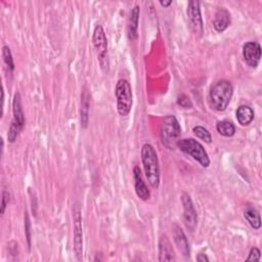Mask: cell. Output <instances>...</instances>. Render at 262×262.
<instances>
[{
    "label": "cell",
    "instance_id": "cell-16",
    "mask_svg": "<svg viewBox=\"0 0 262 262\" xmlns=\"http://www.w3.org/2000/svg\"><path fill=\"white\" fill-rule=\"evenodd\" d=\"M13 111H14V120L16 123H18L22 128L25 126V115L22 107V99L21 94L17 92L14 97L13 101Z\"/></svg>",
    "mask_w": 262,
    "mask_h": 262
},
{
    "label": "cell",
    "instance_id": "cell-10",
    "mask_svg": "<svg viewBox=\"0 0 262 262\" xmlns=\"http://www.w3.org/2000/svg\"><path fill=\"white\" fill-rule=\"evenodd\" d=\"M243 57L246 64L251 68H257L261 59V46L258 42H247L243 46Z\"/></svg>",
    "mask_w": 262,
    "mask_h": 262
},
{
    "label": "cell",
    "instance_id": "cell-9",
    "mask_svg": "<svg viewBox=\"0 0 262 262\" xmlns=\"http://www.w3.org/2000/svg\"><path fill=\"white\" fill-rule=\"evenodd\" d=\"M74 251L77 257V260H82L83 256V233H82V224H81V212L80 209H74Z\"/></svg>",
    "mask_w": 262,
    "mask_h": 262
},
{
    "label": "cell",
    "instance_id": "cell-3",
    "mask_svg": "<svg viewBox=\"0 0 262 262\" xmlns=\"http://www.w3.org/2000/svg\"><path fill=\"white\" fill-rule=\"evenodd\" d=\"M180 135L181 128L178 120L174 116L165 117L160 128V137L164 146L168 149H174L177 147Z\"/></svg>",
    "mask_w": 262,
    "mask_h": 262
},
{
    "label": "cell",
    "instance_id": "cell-29",
    "mask_svg": "<svg viewBox=\"0 0 262 262\" xmlns=\"http://www.w3.org/2000/svg\"><path fill=\"white\" fill-rule=\"evenodd\" d=\"M160 5L163 8H168L172 5V2H171V0H169V2H160Z\"/></svg>",
    "mask_w": 262,
    "mask_h": 262
},
{
    "label": "cell",
    "instance_id": "cell-7",
    "mask_svg": "<svg viewBox=\"0 0 262 262\" xmlns=\"http://www.w3.org/2000/svg\"><path fill=\"white\" fill-rule=\"evenodd\" d=\"M181 203L183 207L184 224L190 232H194L198 224V214L195 209L193 200L188 193H182Z\"/></svg>",
    "mask_w": 262,
    "mask_h": 262
},
{
    "label": "cell",
    "instance_id": "cell-19",
    "mask_svg": "<svg viewBox=\"0 0 262 262\" xmlns=\"http://www.w3.org/2000/svg\"><path fill=\"white\" fill-rule=\"evenodd\" d=\"M244 216L247 219V221L249 222V224L254 229V230H259L261 228V218H260V214L258 213L257 210H255L254 208H247L245 212H244Z\"/></svg>",
    "mask_w": 262,
    "mask_h": 262
},
{
    "label": "cell",
    "instance_id": "cell-24",
    "mask_svg": "<svg viewBox=\"0 0 262 262\" xmlns=\"http://www.w3.org/2000/svg\"><path fill=\"white\" fill-rule=\"evenodd\" d=\"M177 103H178V106H180L183 109H190L193 107V103H192L190 97L185 94H181L178 96Z\"/></svg>",
    "mask_w": 262,
    "mask_h": 262
},
{
    "label": "cell",
    "instance_id": "cell-28",
    "mask_svg": "<svg viewBox=\"0 0 262 262\" xmlns=\"http://www.w3.org/2000/svg\"><path fill=\"white\" fill-rule=\"evenodd\" d=\"M197 261H200V262H208L209 261V258L207 255L205 254H199L197 256Z\"/></svg>",
    "mask_w": 262,
    "mask_h": 262
},
{
    "label": "cell",
    "instance_id": "cell-1",
    "mask_svg": "<svg viewBox=\"0 0 262 262\" xmlns=\"http://www.w3.org/2000/svg\"><path fill=\"white\" fill-rule=\"evenodd\" d=\"M141 161L145 176L152 188L158 189L160 185V164L156 149L149 143H144L141 147Z\"/></svg>",
    "mask_w": 262,
    "mask_h": 262
},
{
    "label": "cell",
    "instance_id": "cell-11",
    "mask_svg": "<svg viewBox=\"0 0 262 262\" xmlns=\"http://www.w3.org/2000/svg\"><path fill=\"white\" fill-rule=\"evenodd\" d=\"M133 179H134V188H135V193L137 197L143 201H146L151 197V193L145 184V182L142 179L141 171L138 166H135L133 168Z\"/></svg>",
    "mask_w": 262,
    "mask_h": 262
},
{
    "label": "cell",
    "instance_id": "cell-12",
    "mask_svg": "<svg viewBox=\"0 0 262 262\" xmlns=\"http://www.w3.org/2000/svg\"><path fill=\"white\" fill-rule=\"evenodd\" d=\"M175 254L173 247L167 238V236H162L159 241V261H174Z\"/></svg>",
    "mask_w": 262,
    "mask_h": 262
},
{
    "label": "cell",
    "instance_id": "cell-13",
    "mask_svg": "<svg viewBox=\"0 0 262 262\" xmlns=\"http://www.w3.org/2000/svg\"><path fill=\"white\" fill-rule=\"evenodd\" d=\"M173 237H174V242H175L177 248L179 249V251L181 252V254L185 257H190L191 250H190V245H189L188 239H186L183 231L181 230V228L178 227L177 224H175L173 228Z\"/></svg>",
    "mask_w": 262,
    "mask_h": 262
},
{
    "label": "cell",
    "instance_id": "cell-27",
    "mask_svg": "<svg viewBox=\"0 0 262 262\" xmlns=\"http://www.w3.org/2000/svg\"><path fill=\"white\" fill-rule=\"evenodd\" d=\"M25 230L27 232V240H28V244H29V247L31 245V235H30V220H29V217L28 215L26 214V221H25Z\"/></svg>",
    "mask_w": 262,
    "mask_h": 262
},
{
    "label": "cell",
    "instance_id": "cell-17",
    "mask_svg": "<svg viewBox=\"0 0 262 262\" xmlns=\"http://www.w3.org/2000/svg\"><path fill=\"white\" fill-rule=\"evenodd\" d=\"M237 119L242 126H248L254 119V111L249 106H241L237 110Z\"/></svg>",
    "mask_w": 262,
    "mask_h": 262
},
{
    "label": "cell",
    "instance_id": "cell-6",
    "mask_svg": "<svg viewBox=\"0 0 262 262\" xmlns=\"http://www.w3.org/2000/svg\"><path fill=\"white\" fill-rule=\"evenodd\" d=\"M115 94L117 98V111L120 116L126 117L129 115L133 104L130 83L126 79H120L116 84Z\"/></svg>",
    "mask_w": 262,
    "mask_h": 262
},
{
    "label": "cell",
    "instance_id": "cell-4",
    "mask_svg": "<svg viewBox=\"0 0 262 262\" xmlns=\"http://www.w3.org/2000/svg\"><path fill=\"white\" fill-rule=\"evenodd\" d=\"M92 43L96 52L97 60L100 66V69L108 73L110 69L109 63V54H108V40L103 28L100 25L95 26L92 35Z\"/></svg>",
    "mask_w": 262,
    "mask_h": 262
},
{
    "label": "cell",
    "instance_id": "cell-21",
    "mask_svg": "<svg viewBox=\"0 0 262 262\" xmlns=\"http://www.w3.org/2000/svg\"><path fill=\"white\" fill-rule=\"evenodd\" d=\"M193 131H194V134L197 137H199L200 139H202L203 141H205L207 143H211V141H212L211 133L209 132L205 127H203V126H196V127H194Z\"/></svg>",
    "mask_w": 262,
    "mask_h": 262
},
{
    "label": "cell",
    "instance_id": "cell-22",
    "mask_svg": "<svg viewBox=\"0 0 262 262\" xmlns=\"http://www.w3.org/2000/svg\"><path fill=\"white\" fill-rule=\"evenodd\" d=\"M3 57H4V61L7 65V67L9 68L10 72H13L15 70V63H14V59L12 56V51L10 49L9 46H4L3 48Z\"/></svg>",
    "mask_w": 262,
    "mask_h": 262
},
{
    "label": "cell",
    "instance_id": "cell-20",
    "mask_svg": "<svg viewBox=\"0 0 262 262\" xmlns=\"http://www.w3.org/2000/svg\"><path fill=\"white\" fill-rule=\"evenodd\" d=\"M216 129L220 135L226 136V137H232L236 133L235 125L233 124V122L228 121V120L219 121L216 125Z\"/></svg>",
    "mask_w": 262,
    "mask_h": 262
},
{
    "label": "cell",
    "instance_id": "cell-14",
    "mask_svg": "<svg viewBox=\"0 0 262 262\" xmlns=\"http://www.w3.org/2000/svg\"><path fill=\"white\" fill-rule=\"evenodd\" d=\"M231 21H232L231 14L226 9H219L216 12L215 18H214V22H213L214 29L218 33H222L231 25Z\"/></svg>",
    "mask_w": 262,
    "mask_h": 262
},
{
    "label": "cell",
    "instance_id": "cell-5",
    "mask_svg": "<svg viewBox=\"0 0 262 262\" xmlns=\"http://www.w3.org/2000/svg\"><path fill=\"white\" fill-rule=\"evenodd\" d=\"M177 147L184 154L191 156L202 167H209L210 159L204 146L194 138H183L179 139L177 142Z\"/></svg>",
    "mask_w": 262,
    "mask_h": 262
},
{
    "label": "cell",
    "instance_id": "cell-25",
    "mask_svg": "<svg viewBox=\"0 0 262 262\" xmlns=\"http://www.w3.org/2000/svg\"><path fill=\"white\" fill-rule=\"evenodd\" d=\"M260 256H261L260 250L258 248H256V247H253L250 250L249 256H248V258L246 260L247 261H259L260 260Z\"/></svg>",
    "mask_w": 262,
    "mask_h": 262
},
{
    "label": "cell",
    "instance_id": "cell-8",
    "mask_svg": "<svg viewBox=\"0 0 262 262\" xmlns=\"http://www.w3.org/2000/svg\"><path fill=\"white\" fill-rule=\"evenodd\" d=\"M188 19L190 27L193 33L197 36H202L203 34V20L200 10V3L197 0H192L188 6Z\"/></svg>",
    "mask_w": 262,
    "mask_h": 262
},
{
    "label": "cell",
    "instance_id": "cell-15",
    "mask_svg": "<svg viewBox=\"0 0 262 262\" xmlns=\"http://www.w3.org/2000/svg\"><path fill=\"white\" fill-rule=\"evenodd\" d=\"M139 14H140V8L138 6H135L131 12L128 19V38L133 41L137 38V29H138V21H139Z\"/></svg>",
    "mask_w": 262,
    "mask_h": 262
},
{
    "label": "cell",
    "instance_id": "cell-18",
    "mask_svg": "<svg viewBox=\"0 0 262 262\" xmlns=\"http://www.w3.org/2000/svg\"><path fill=\"white\" fill-rule=\"evenodd\" d=\"M89 93L85 89L81 94V126L85 128L89 118Z\"/></svg>",
    "mask_w": 262,
    "mask_h": 262
},
{
    "label": "cell",
    "instance_id": "cell-2",
    "mask_svg": "<svg viewBox=\"0 0 262 262\" xmlns=\"http://www.w3.org/2000/svg\"><path fill=\"white\" fill-rule=\"evenodd\" d=\"M234 94L233 84L228 80H219L209 91V102L212 109L223 112L228 109Z\"/></svg>",
    "mask_w": 262,
    "mask_h": 262
},
{
    "label": "cell",
    "instance_id": "cell-23",
    "mask_svg": "<svg viewBox=\"0 0 262 262\" xmlns=\"http://www.w3.org/2000/svg\"><path fill=\"white\" fill-rule=\"evenodd\" d=\"M23 130V128L18 124L16 123L15 121H12V124L10 126V129H9V133H8V138H9V141L10 142H15L19 136V133Z\"/></svg>",
    "mask_w": 262,
    "mask_h": 262
},
{
    "label": "cell",
    "instance_id": "cell-26",
    "mask_svg": "<svg viewBox=\"0 0 262 262\" xmlns=\"http://www.w3.org/2000/svg\"><path fill=\"white\" fill-rule=\"evenodd\" d=\"M9 202H10V194L7 191H4V193H3V203H2V214L5 213L6 207H7V205H9Z\"/></svg>",
    "mask_w": 262,
    "mask_h": 262
}]
</instances>
